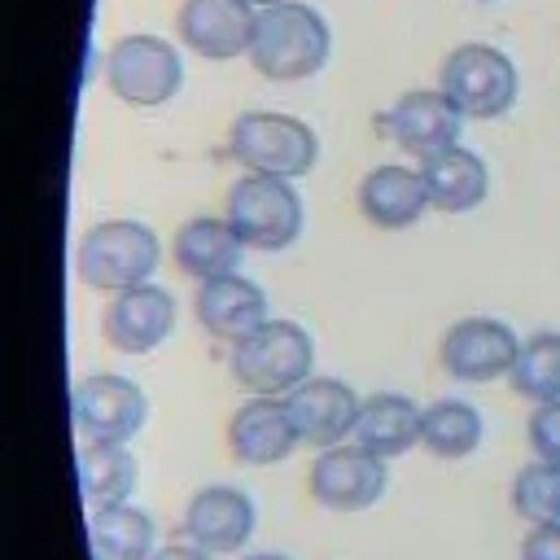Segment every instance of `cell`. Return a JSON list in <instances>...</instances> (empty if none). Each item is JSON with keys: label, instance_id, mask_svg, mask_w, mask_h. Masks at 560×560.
Instances as JSON below:
<instances>
[{"label": "cell", "instance_id": "19", "mask_svg": "<svg viewBox=\"0 0 560 560\" xmlns=\"http://www.w3.org/2000/svg\"><path fill=\"white\" fill-rule=\"evenodd\" d=\"M171 258L184 276H192L197 284L201 280H219V276H232L241 271V258H245V241L232 232L228 219H210V214H197L188 223H179L175 241H171Z\"/></svg>", "mask_w": 560, "mask_h": 560}, {"label": "cell", "instance_id": "1", "mask_svg": "<svg viewBox=\"0 0 560 560\" xmlns=\"http://www.w3.org/2000/svg\"><path fill=\"white\" fill-rule=\"evenodd\" d=\"M328 52H332V31L319 18V9H311L302 0H284V4L258 9L249 66L262 79H271V83L311 79V74H319L328 66Z\"/></svg>", "mask_w": 560, "mask_h": 560}, {"label": "cell", "instance_id": "12", "mask_svg": "<svg viewBox=\"0 0 560 560\" xmlns=\"http://www.w3.org/2000/svg\"><path fill=\"white\" fill-rule=\"evenodd\" d=\"M254 26H258V9L249 0H184L175 13V31L184 48H192L206 61L249 57Z\"/></svg>", "mask_w": 560, "mask_h": 560}, {"label": "cell", "instance_id": "16", "mask_svg": "<svg viewBox=\"0 0 560 560\" xmlns=\"http://www.w3.org/2000/svg\"><path fill=\"white\" fill-rule=\"evenodd\" d=\"M284 402H289L302 446H315V451H328V446H341L346 438H354V420L363 407V398L337 376H311Z\"/></svg>", "mask_w": 560, "mask_h": 560}, {"label": "cell", "instance_id": "27", "mask_svg": "<svg viewBox=\"0 0 560 560\" xmlns=\"http://www.w3.org/2000/svg\"><path fill=\"white\" fill-rule=\"evenodd\" d=\"M525 438H529V451L547 464H560V398L551 402H538L525 420Z\"/></svg>", "mask_w": 560, "mask_h": 560}, {"label": "cell", "instance_id": "22", "mask_svg": "<svg viewBox=\"0 0 560 560\" xmlns=\"http://www.w3.org/2000/svg\"><path fill=\"white\" fill-rule=\"evenodd\" d=\"M140 464L127 451V442H83L79 446V490L92 512L118 508L136 494Z\"/></svg>", "mask_w": 560, "mask_h": 560}, {"label": "cell", "instance_id": "9", "mask_svg": "<svg viewBox=\"0 0 560 560\" xmlns=\"http://www.w3.org/2000/svg\"><path fill=\"white\" fill-rule=\"evenodd\" d=\"M521 354V337L494 319V315H464L442 332L438 359L446 368V376L464 381V385H486L499 376H512V363Z\"/></svg>", "mask_w": 560, "mask_h": 560}, {"label": "cell", "instance_id": "11", "mask_svg": "<svg viewBox=\"0 0 560 560\" xmlns=\"http://www.w3.org/2000/svg\"><path fill=\"white\" fill-rule=\"evenodd\" d=\"M381 127L385 136L411 153V158H433L451 144H459V127H464V114L446 101L442 88H411L402 92L385 114H381Z\"/></svg>", "mask_w": 560, "mask_h": 560}, {"label": "cell", "instance_id": "3", "mask_svg": "<svg viewBox=\"0 0 560 560\" xmlns=\"http://www.w3.org/2000/svg\"><path fill=\"white\" fill-rule=\"evenodd\" d=\"M228 368L241 389L289 398L302 381L315 376V341L298 319H267L232 346Z\"/></svg>", "mask_w": 560, "mask_h": 560}, {"label": "cell", "instance_id": "8", "mask_svg": "<svg viewBox=\"0 0 560 560\" xmlns=\"http://www.w3.org/2000/svg\"><path fill=\"white\" fill-rule=\"evenodd\" d=\"M70 416L83 442H131L149 420V398L131 376L92 372L74 385Z\"/></svg>", "mask_w": 560, "mask_h": 560}, {"label": "cell", "instance_id": "14", "mask_svg": "<svg viewBox=\"0 0 560 560\" xmlns=\"http://www.w3.org/2000/svg\"><path fill=\"white\" fill-rule=\"evenodd\" d=\"M258 525V508L236 486H201L184 508V534L210 556H236Z\"/></svg>", "mask_w": 560, "mask_h": 560}, {"label": "cell", "instance_id": "24", "mask_svg": "<svg viewBox=\"0 0 560 560\" xmlns=\"http://www.w3.org/2000/svg\"><path fill=\"white\" fill-rule=\"evenodd\" d=\"M486 438V420L472 402L464 398H438L424 407V420H420V446L438 459H464L481 446Z\"/></svg>", "mask_w": 560, "mask_h": 560}, {"label": "cell", "instance_id": "15", "mask_svg": "<svg viewBox=\"0 0 560 560\" xmlns=\"http://www.w3.org/2000/svg\"><path fill=\"white\" fill-rule=\"evenodd\" d=\"M105 341L118 354H149L175 332V298L162 284H136L127 293H114L101 319Z\"/></svg>", "mask_w": 560, "mask_h": 560}, {"label": "cell", "instance_id": "10", "mask_svg": "<svg viewBox=\"0 0 560 560\" xmlns=\"http://www.w3.org/2000/svg\"><path fill=\"white\" fill-rule=\"evenodd\" d=\"M389 486V468L381 455L363 451L359 442H341L315 455L306 490L328 512H363L372 508Z\"/></svg>", "mask_w": 560, "mask_h": 560}, {"label": "cell", "instance_id": "31", "mask_svg": "<svg viewBox=\"0 0 560 560\" xmlns=\"http://www.w3.org/2000/svg\"><path fill=\"white\" fill-rule=\"evenodd\" d=\"M254 9H267V4H284V0H249Z\"/></svg>", "mask_w": 560, "mask_h": 560}, {"label": "cell", "instance_id": "30", "mask_svg": "<svg viewBox=\"0 0 560 560\" xmlns=\"http://www.w3.org/2000/svg\"><path fill=\"white\" fill-rule=\"evenodd\" d=\"M241 560H289V556H280V551H254V556H241Z\"/></svg>", "mask_w": 560, "mask_h": 560}, {"label": "cell", "instance_id": "17", "mask_svg": "<svg viewBox=\"0 0 560 560\" xmlns=\"http://www.w3.org/2000/svg\"><path fill=\"white\" fill-rule=\"evenodd\" d=\"M192 315L214 341L236 346L258 324H267V293L241 271L219 276V280H201L197 298H192Z\"/></svg>", "mask_w": 560, "mask_h": 560}, {"label": "cell", "instance_id": "20", "mask_svg": "<svg viewBox=\"0 0 560 560\" xmlns=\"http://www.w3.org/2000/svg\"><path fill=\"white\" fill-rule=\"evenodd\" d=\"M420 179H424V192H429V206L442 210V214H468L486 201L490 192V171L486 162L464 149V144H451L433 158L420 162Z\"/></svg>", "mask_w": 560, "mask_h": 560}, {"label": "cell", "instance_id": "5", "mask_svg": "<svg viewBox=\"0 0 560 560\" xmlns=\"http://www.w3.org/2000/svg\"><path fill=\"white\" fill-rule=\"evenodd\" d=\"M223 219L245 241V249L276 254V249H289L302 236L306 210H302V192L293 188V179L245 171L228 188V214Z\"/></svg>", "mask_w": 560, "mask_h": 560}, {"label": "cell", "instance_id": "29", "mask_svg": "<svg viewBox=\"0 0 560 560\" xmlns=\"http://www.w3.org/2000/svg\"><path fill=\"white\" fill-rule=\"evenodd\" d=\"M153 560H214V556L201 551L197 542H171V547H158Z\"/></svg>", "mask_w": 560, "mask_h": 560}, {"label": "cell", "instance_id": "26", "mask_svg": "<svg viewBox=\"0 0 560 560\" xmlns=\"http://www.w3.org/2000/svg\"><path fill=\"white\" fill-rule=\"evenodd\" d=\"M512 512L529 525L560 521V464L534 459L512 477Z\"/></svg>", "mask_w": 560, "mask_h": 560}, {"label": "cell", "instance_id": "21", "mask_svg": "<svg viewBox=\"0 0 560 560\" xmlns=\"http://www.w3.org/2000/svg\"><path fill=\"white\" fill-rule=\"evenodd\" d=\"M420 420H424V407H416L407 394H394V389L368 394L354 420V442L381 459H394L420 442Z\"/></svg>", "mask_w": 560, "mask_h": 560}, {"label": "cell", "instance_id": "7", "mask_svg": "<svg viewBox=\"0 0 560 560\" xmlns=\"http://www.w3.org/2000/svg\"><path fill=\"white\" fill-rule=\"evenodd\" d=\"M105 83L122 105L158 109L184 88V57L162 35H122L105 57Z\"/></svg>", "mask_w": 560, "mask_h": 560}, {"label": "cell", "instance_id": "18", "mask_svg": "<svg viewBox=\"0 0 560 560\" xmlns=\"http://www.w3.org/2000/svg\"><path fill=\"white\" fill-rule=\"evenodd\" d=\"M424 210H429V192H424L420 166L411 171L398 162H381L359 179V214L381 232L416 228Z\"/></svg>", "mask_w": 560, "mask_h": 560}, {"label": "cell", "instance_id": "28", "mask_svg": "<svg viewBox=\"0 0 560 560\" xmlns=\"http://www.w3.org/2000/svg\"><path fill=\"white\" fill-rule=\"evenodd\" d=\"M521 560H560V521L529 525V534L521 538Z\"/></svg>", "mask_w": 560, "mask_h": 560}, {"label": "cell", "instance_id": "13", "mask_svg": "<svg viewBox=\"0 0 560 560\" xmlns=\"http://www.w3.org/2000/svg\"><path fill=\"white\" fill-rule=\"evenodd\" d=\"M298 446H302V438H298V424H293L284 398L249 394L228 420V451L249 468H271L280 459H289Z\"/></svg>", "mask_w": 560, "mask_h": 560}, {"label": "cell", "instance_id": "4", "mask_svg": "<svg viewBox=\"0 0 560 560\" xmlns=\"http://www.w3.org/2000/svg\"><path fill=\"white\" fill-rule=\"evenodd\" d=\"M228 149L245 171L280 175V179H302L319 162V136L302 118L276 114V109L241 114L228 131Z\"/></svg>", "mask_w": 560, "mask_h": 560}, {"label": "cell", "instance_id": "23", "mask_svg": "<svg viewBox=\"0 0 560 560\" xmlns=\"http://www.w3.org/2000/svg\"><path fill=\"white\" fill-rule=\"evenodd\" d=\"M88 542H92V560H153L158 551V529L153 516L118 503V508H101L88 521Z\"/></svg>", "mask_w": 560, "mask_h": 560}, {"label": "cell", "instance_id": "2", "mask_svg": "<svg viewBox=\"0 0 560 560\" xmlns=\"http://www.w3.org/2000/svg\"><path fill=\"white\" fill-rule=\"evenodd\" d=\"M162 262V241L140 219H101L74 245V271L96 293H127L149 284Z\"/></svg>", "mask_w": 560, "mask_h": 560}, {"label": "cell", "instance_id": "25", "mask_svg": "<svg viewBox=\"0 0 560 560\" xmlns=\"http://www.w3.org/2000/svg\"><path fill=\"white\" fill-rule=\"evenodd\" d=\"M508 385H512L521 398H529L534 407L560 398V332H547V328H542V332L525 337V341H521V354H516V363H512Z\"/></svg>", "mask_w": 560, "mask_h": 560}, {"label": "cell", "instance_id": "6", "mask_svg": "<svg viewBox=\"0 0 560 560\" xmlns=\"http://www.w3.org/2000/svg\"><path fill=\"white\" fill-rule=\"evenodd\" d=\"M438 88L464 118H503L516 105L521 79L503 48L494 44H459L442 57Z\"/></svg>", "mask_w": 560, "mask_h": 560}]
</instances>
